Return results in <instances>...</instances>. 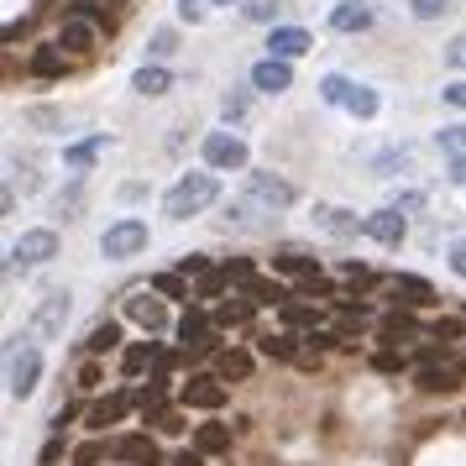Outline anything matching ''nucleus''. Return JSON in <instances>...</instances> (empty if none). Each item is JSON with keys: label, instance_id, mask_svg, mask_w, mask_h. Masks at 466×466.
Here are the masks:
<instances>
[{"label": "nucleus", "instance_id": "nucleus-1", "mask_svg": "<svg viewBox=\"0 0 466 466\" xmlns=\"http://www.w3.org/2000/svg\"><path fill=\"white\" fill-rule=\"evenodd\" d=\"M215 199H220V184H215V173H184V178H178V184L168 189L163 210H168V220H189V215L210 210Z\"/></svg>", "mask_w": 466, "mask_h": 466}, {"label": "nucleus", "instance_id": "nucleus-17", "mask_svg": "<svg viewBox=\"0 0 466 466\" xmlns=\"http://www.w3.org/2000/svg\"><path fill=\"white\" fill-rule=\"evenodd\" d=\"M131 403H137L131 393H106V399H100L95 409H89V420H85V424H89V430H106V424H116L121 414H127Z\"/></svg>", "mask_w": 466, "mask_h": 466}, {"label": "nucleus", "instance_id": "nucleus-15", "mask_svg": "<svg viewBox=\"0 0 466 466\" xmlns=\"http://www.w3.org/2000/svg\"><path fill=\"white\" fill-rule=\"evenodd\" d=\"M58 47H68V53H89V47H95V22H89V16H64V26H58Z\"/></svg>", "mask_w": 466, "mask_h": 466}, {"label": "nucleus", "instance_id": "nucleus-55", "mask_svg": "<svg viewBox=\"0 0 466 466\" xmlns=\"http://www.w3.org/2000/svg\"><path fill=\"white\" fill-rule=\"evenodd\" d=\"M445 100H451L456 110H466V85H445Z\"/></svg>", "mask_w": 466, "mask_h": 466}, {"label": "nucleus", "instance_id": "nucleus-49", "mask_svg": "<svg viewBox=\"0 0 466 466\" xmlns=\"http://www.w3.org/2000/svg\"><path fill=\"white\" fill-rule=\"evenodd\" d=\"M445 58H451V68H466V32H461L451 47H445Z\"/></svg>", "mask_w": 466, "mask_h": 466}, {"label": "nucleus", "instance_id": "nucleus-52", "mask_svg": "<svg viewBox=\"0 0 466 466\" xmlns=\"http://www.w3.org/2000/svg\"><path fill=\"white\" fill-rule=\"evenodd\" d=\"M226 116L241 121V116H247V95H226Z\"/></svg>", "mask_w": 466, "mask_h": 466}, {"label": "nucleus", "instance_id": "nucleus-25", "mask_svg": "<svg viewBox=\"0 0 466 466\" xmlns=\"http://www.w3.org/2000/svg\"><path fill=\"white\" fill-rule=\"evenodd\" d=\"M137 409H142V414H147L152 424L163 420V414H168V393H163V382H152V388H142V393H137Z\"/></svg>", "mask_w": 466, "mask_h": 466}, {"label": "nucleus", "instance_id": "nucleus-60", "mask_svg": "<svg viewBox=\"0 0 466 466\" xmlns=\"http://www.w3.org/2000/svg\"><path fill=\"white\" fill-rule=\"evenodd\" d=\"M456 372H461V378H466V357H461V367H456Z\"/></svg>", "mask_w": 466, "mask_h": 466}, {"label": "nucleus", "instance_id": "nucleus-42", "mask_svg": "<svg viewBox=\"0 0 466 466\" xmlns=\"http://www.w3.org/2000/svg\"><path fill=\"white\" fill-rule=\"evenodd\" d=\"M409 11H414L420 22H435V16H445V11H451V0H409Z\"/></svg>", "mask_w": 466, "mask_h": 466}, {"label": "nucleus", "instance_id": "nucleus-58", "mask_svg": "<svg viewBox=\"0 0 466 466\" xmlns=\"http://www.w3.org/2000/svg\"><path fill=\"white\" fill-rule=\"evenodd\" d=\"M58 456H64V445H58V441H47V445H43V466H53Z\"/></svg>", "mask_w": 466, "mask_h": 466}, {"label": "nucleus", "instance_id": "nucleus-37", "mask_svg": "<svg viewBox=\"0 0 466 466\" xmlns=\"http://www.w3.org/2000/svg\"><path fill=\"white\" fill-rule=\"evenodd\" d=\"M173 47H178V37H173V26H157V32H152V43H147L152 64H157V58H168Z\"/></svg>", "mask_w": 466, "mask_h": 466}, {"label": "nucleus", "instance_id": "nucleus-47", "mask_svg": "<svg viewBox=\"0 0 466 466\" xmlns=\"http://www.w3.org/2000/svg\"><path fill=\"white\" fill-rule=\"evenodd\" d=\"M74 461H79V466H100V461H106V445H100V441L79 445V456H74Z\"/></svg>", "mask_w": 466, "mask_h": 466}, {"label": "nucleus", "instance_id": "nucleus-39", "mask_svg": "<svg viewBox=\"0 0 466 466\" xmlns=\"http://www.w3.org/2000/svg\"><path fill=\"white\" fill-rule=\"evenodd\" d=\"M252 304H289V289H278V283H252Z\"/></svg>", "mask_w": 466, "mask_h": 466}, {"label": "nucleus", "instance_id": "nucleus-13", "mask_svg": "<svg viewBox=\"0 0 466 466\" xmlns=\"http://www.w3.org/2000/svg\"><path fill=\"white\" fill-rule=\"evenodd\" d=\"M178 399L189 403V409H220V403H226V382H215V378H189Z\"/></svg>", "mask_w": 466, "mask_h": 466}, {"label": "nucleus", "instance_id": "nucleus-48", "mask_svg": "<svg viewBox=\"0 0 466 466\" xmlns=\"http://www.w3.org/2000/svg\"><path fill=\"white\" fill-rule=\"evenodd\" d=\"M226 273H231V283H252V262H247V257H231Z\"/></svg>", "mask_w": 466, "mask_h": 466}, {"label": "nucleus", "instance_id": "nucleus-21", "mask_svg": "<svg viewBox=\"0 0 466 466\" xmlns=\"http://www.w3.org/2000/svg\"><path fill=\"white\" fill-rule=\"evenodd\" d=\"M178 340H184V351H189V346H205V340H210V319L199 315V309H189V315L178 319Z\"/></svg>", "mask_w": 466, "mask_h": 466}, {"label": "nucleus", "instance_id": "nucleus-7", "mask_svg": "<svg viewBox=\"0 0 466 466\" xmlns=\"http://www.w3.org/2000/svg\"><path fill=\"white\" fill-rule=\"evenodd\" d=\"M205 163L210 168H226V173L247 168V142L231 137V131H215V137H205Z\"/></svg>", "mask_w": 466, "mask_h": 466}, {"label": "nucleus", "instance_id": "nucleus-31", "mask_svg": "<svg viewBox=\"0 0 466 466\" xmlns=\"http://www.w3.org/2000/svg\"><path fill=\"white\" fill-rule=\"evenodd\" d=\"M409 168V147H388V152H378V163H372V173H382V178H388V173H403Z\"/></svg>", "mask_w": 466, "mask_h": 466}, {"label": "nucleus", "instance_id": "nucleus-29", "mask_svg": "<svg viewBox=\"0 0 466 466\" xmlns=\"http://www.w3.org/2000/svg\"><path fill=\"white\" fill-rule=\"evenodd\" d=\"M220 378H231V382L252 378V357H247V351H226V357H220Z\"/></svg>", "mask_w": 466, "mask_h": 466}, {"label": "nucleus", "instance_id": "nucleus-41", "mask_svg": "<svg viewBox=\"0 0 466 466\" xmlns=\"http://www.w3.org/2000/svg\"><path fill=\"white\" fill-rule=\"evenodd\" d=\"M294 294H304V299H336V283H325V278H304V283H299Z\"/></svg>", "mask_w": 466, "mask_h": 466}, {"label": "nucleus", "instance_id": "nucleus-33", "mask_svg": "<svg viewBox=\"0 0 466 466\" xmlns=\"http://www.w3.org/2000/svg\"><path fill=\"white\" fill-rule=\"evenodd\" d=\"M319 89H325V100H330V106H346V95H351V79H340V74H325V79H319Z\"/></svg>", "mask_w": 466, "mask_h": 466}, {"label": "nucleus", "instance_id": "nucleus-54", "mask_svg": "<svg viewBox=\"0 0 466 466\" xmlns=\"http://www.w3.org/2000/svg\"><path fill=\"white\" fill-rule=\"evenodd\" d=\"M445 178H451V184H466V157H451V163H445Z\"/></svg>", "mask_w": 466, "mask_h": 466}, {"label": "nucleus", "instance_id": "nucleus-56", "mask_svg": "<svg viewBox=\"0 0 466 466\" xmlns=\"http://www.w3.org/2000/svg\"><path fill=\"white\" fill-rule=\"evenodd\" d=\"M152 367H157V378H168V372H173V351H157V357H152Z\"/></svg>", "mask_w": 466, "mask_h": 466}, {"label": "nucleus", "instance_id": "nucleus-23", "mask_svg": "<svg viewBox=\"0 0 466 466\" xmlns=\"http://www.w3.org/2000/svg\"><path fill=\"white\" fill-rule=\"evenodd\" d=\"M319 319L325 315H319L315 299H309V304H283V325H294V330H315Z\"/></svg>", "mask_w": 466, "mask_h": 466}, {"label": "nucleus", "instance_id": "nucleus-51", "mask_svg": "<svg viewBox=\"0 0 466 466\" xmlns=\"http://www.w3.org/2000/svg\"><path fill=\"white\" fill-rule=\"evenodd\" d=\"M451 273L466 278V241H456V247H451Z\"/></svg>", "mask_w": 466, "mask_h": 466}, {"label": "nucleus", "instance_id": "nucleus-40", "mask_svg": "<svg viewBox=\"0 0 466 466\" xmlns=\"http://www.w3.org/2000/svg\"><path fill=\"white\" fill-rule=\"evenodd\" d=\"M441 152H451V157H466V127H445V131H441Z\"/></svg>", "mask_w": 466, "mask_h": 466}, {"label": "nucleus", "instance_id": "nucleus-3", "mask_svg": "<svg viewBox=\"0 0 466 466\" xmlns=\"http://www.w3.org/2000/svg\"><path fill=\"white\" fill-rule=\"evenodd\" d=\"M68 294L64 289H53V294H43V304L32 309V319H26V336H37V340H53V336H64V325H68Z\"/></svg>", "mask_w": 466, "mask_h": 466}, {"label": "nucleus", "instance_id": "nucleus-50", "mask_svg": "<svg viewBox=\"0 0 466 466\" xmlns=\"http://www.w3.org/2000/svg\"><path fill=\"white\" fill-rule=\"evenodd\" d=\"M178 16H184V22H199V16H205V0H178Z\"/></svg>", "mask_w": 466, "mask_h": 466}, {"label": "nucleus", "instance_id": "nucleus-26", "mask_svg": "<svg viewBox=\"0 0 466 466\" xmlns=\"http://www.w3.org/2000/svg\"><path fill=\"white\" fill-rule=\"evenodd\" d=\"M194 445H199L205 456H215V451H226V445H231V430H226V424H199Z\"/></svg>", "mask_w": 466, "mask_h": 466}, {"label": "nucleus", "instance_id": "nucleus-18", "mask_svg": "<svg viewBox=\"0 0 466 466\" xmlns=\"http://www.w3.org/2000/svg\"><path fill=\"white\" fill-rule=\"evenodd\" d=\"M330 26H336V32H367V26H372V11H367L361 0H340L336 11H330Z\"/></svg>", "mask_w": 466, "mask_h": 466}, {"label": "nucleus", "instance_id": "nucleus-14", "mask_svg": "<svg viewBox=\"0 0 466 466\" xmlns=\"http://www.w3.org/2000/svg\"><path fill=\"white\" fill-rule=\"evenodd\" d=\"M110 451L131 466H157V441H152V435H121Z\"/></svg>", "mask_w": 466, "mask_h": 466}, {"label": "nucleus", "instance_id": "nucleus-12", "mask_svg": "<svg viewBox=\"0 0 466 466\" xmlns=\"http://www.w3.org/2000/svg\"><path fill=\"white\" fill-rule=\"evenodd\" d=\"M309 43H315V37H309L304 26H273V32H268V53H273V58H299V53H309Z\"/></svg>", "mask_w": 466, "mask_h": 466}, {"label": "nucleus", "instance_id": "nucleus-27", "mask_svg": "<svg viewBox=\"0 0 466 466\" xmlns=\"http://www.w3.org/2000/svg\"><path fill=\"white\" fill-rule=\"evenodd\" d=\"M32 74H43V79H53V74H64V47H37V58H32Z\"/></svg>", "mask_w": 466, "mask_h": 466}, {"label": "nucleus", "instance_id": "nucleus-10", "mask_svg": "<svg viewBox=\"0 0 466 466\" xmlns=\"http://www.w3.org/2000/svg\"><path fill=\"white\" fill-rule=\"evenodd\" d=\"M309 215H315V226H319V231H325V236H340V241H351V236L367 231V220H357V215H351V210H340V205H315Z\"/></svg>", "mask_w": 466, "mask_h": 466}, {"label": "nucleus", "instance_id": "nucleus-34", "mask_svg": "<svg viewBox=\"0 0 466 466\" xmlns=\"http://www.w3.org/2000/svg\"><path fill=\"white\" fill-rule=\"evenodd\" d=\"M257 346H262V357H278V361H289V357H299V346L289 336H262L257 340Z\"/></svg>", "mask_w": 466, "mask_h": 466}, {"label": "nucleus", "instance_id": "nucleus-9", "mask_svg": "<svg viewBox=\"0 0 466 466\" xmlns=\"http://www.w3.org/2000/svg\"><path fill=\"white\" fill-rule=\"evenodd\" d=\"M367 236L382 241V247H399L403 236H409V215H403L399 205H382V210L367 215Z\"/></svg>", "mask_w": 466, "mask_h": 466}, {"label": "nucleus", "instance_id": "nucleus-53", "mask_svg": "<svg viewBox=\"0 0 466 466\" xmlns=\"http://www.w3.org/2000/svg\"><path fill=\"white\" fill-rule=\"evenodd\" d=\"M79 388H100V361H85V372H79Z\"/></svg>", "mask_w": 466, "mask_h": 466}, {"label": "nucleus", "instance_id": "nucleus-19", "mask_svg": "<svg viewBox=\"0 0 466 466\" xmlns=\"http://www.w3.org/2000/svg\"><path fill=\"white\" fill-rule=\"evenodd\" d=\"M131 85H137V95H168V89H173V74H168L163 64H142Z\"/></svg>", "mask_w": 466, "mask_h": 466}, {"label": "nucleus", "instance_id": "nucleus-57", "mask_svg": "<svg viewBox=\"0 0 466 466\" xmlns=\"http://www.w3.org/2000/svg\"><path fill=\"white\" fill-rule=\"evenodd\" d=\"M157 430H163V435H178V430H184V420H178V414H163V420H157Z\"/></svg>", "mask_w": 466, "mask_h": 466}, {"label": "nucleus", "instance_id": "nucleus-43", "mask_svg": "<svg viewBox=\"0 0 466 466\" xmlns=\"http://www.w3.org/2000/svg\"><path fill=\"white\" fill-rule=\"evenodd\" d=\"M278 5H283V0H247L241 11H247L252 22H278Z\"/></svg>", "mask_w": 466, "mask_h": 466}, {"label": "nucleus", "instance_id": "nucleus-36", "mask_svg": "<svg viewBox=\"0 0 466 466\" xmlns=\"http://www.w3.org/2000/svg\"><path fill=\"white\" fill-rule=\"evenodd\" d=\"M116 340H121V325H95V336H89V351H95V357H100V351H110V346H116Z\"/></svg>", "mask_w": 466, "mask_h": 466}, {"label": "nucleus", "instance_id": "nucleus-45", "mask_svg": "<svg viewBox=\"0 0 466 466\" xmlns=\"http://www.w3.org/2000/svg\"><path fill=\"white\" fill-rule=\"evenodd\" d=\"M79 205H85V189H79V184H68V189L58 194V215H79Z\"/></svg>", "mask_w": 466, "mask_h": 466}, {"label": "nucleus", "instance_id": "nucleus-6", "mask_svg": "<svg viewBox=\"0 0 466 466\" xmlns=\"http://www.w3.org/2000/svg\"><path fill=\"white\" fill-rule=\"evenodd\" d=\"M58 252V236L53 231H22V241H11V268H37V262H53Z\"/></svg>", "mask_w": 466, "mask_h": 466}, {"label": "nucleus", "instance_id": "nucleus-35", "mask_svg": "<svg viewBox=\"0 0 466 466\" xmlns=\"http://www.w3.org/2000/svg\"><path fill=\"white\" fill-rule=\"evenodd\" d=\"M226 283H231V273H226V268H210V273L199 278V289H194V294H199V299H215V294H226Z\"/></svg>", "mask_w": 466, "mask_h": 466}, {"label": "nucleus", "instance_id": "nucleus-11", "mask_svg": "<svg viewBox=\"0 0 466 466\" xmlns=\"http://www.w3.org/2000/svg\"><path fill=\"white\" fill-rule=\"evenodd\" d=\"M252 85L262 89V95H283V89L294 85V68H289V58H273V53H268V58L252 68Z\"/></svg>", "mask_w": 466, "mask_h": 466}, {"label": "nucleus", "instance_id": "nucleus-5", "mask_svg": "<svg viewBox=\"0 0 466 466\" xmlns=\"http://www.w3.org/2000/svg\"><path fill=\"white\" fill-rule=\"evenodd\" d=\"M100 252H106L110 262H127V257L147 252V226H142V220H116V226H106Z\"/></svg>", "mask_w": 466, "mask_h": 466}, {"label": "nucleus", "instance_id": "nucleus-28", "mask_svg": "<svg viewBox=\"0 0 466 466\" xmlns=\"http://www.w3.org/2000/svg\"><path fill=\"white\" fill-rule=\"evenodd\" d=\"M346 110H351L357 121H367V116H378V95H372L367 85H357L351 95H346Z\"/></svg>", "mask_w": 466, "mask_h": 466}, {"label": "nucleus", "instance_id": "nucleus-32", "mask_svg": "<svg viewBox=\"0 0 466 466\" xmlns=\"http://www.w3.org/2000/svg\"><path fill=\"white\" fill-rule=\"evenodd\" d=\"M152 294H163V299H189V289H184V273H157V278H152Z\"/></svg>", "mask_w": 466, "mask_h": 466}, {"label": "nucleus", "instance_id": "nucleus-61", "mask_svg": "<svg viewBox=\"0 0 466 466\" xmlns=\"http://www.w3.org/2000/svg\"><path fill=\"white\" fill-rule=\"evenodd\" d=\"M220 5H231V0H220Z\"/></svg>", "mask_w": 466, "mask_h": 466}, {"label": "nucleus", "instance_id": "nucleus-30", "mask_svg": "<svg viewBox=\"0 0 466 466\" xmlns=\"http://www.w3.org/2000/svg\"><path fill=\"white\" fill-rule=\"evenodd\" d=\"M273 268H278V273H299V278H315V262H309V257H304V252H278V257H273Z\"/></svg>", "mask_w": 466, "mask_h": 466}, {"label": "nucleus", "instance_id": "nucleus-44", "mask_svg": "<svg viewBox=\"0 0 466 466\" xmlns=\"http://www.w3.org/2000/svg\"><path fill=\"white\" fill-rule=\"evenodd\" d=\"M247 315H252V304H220L215 309V325H241Z\"/></svg>", "mask_w": 466, "mask_h": 466}, {"label": "nucleus", "instance_id": "nucleus-46", "mask_svg": "<svg viewBox=\"0 0 466 466\" xmlns=\"http://www.w3.org/2000/svg\"><path fill=\"white\" fill-rule=\"evenodd\" d=\"M424 336H435V340L445 346V340H456V336H461V325H456V319H435V325H430Z\"/></svg>", "mask_w": 466, "mask_h": 466}, {"label": "nucleus", "instance_id": "nucleus-8", "mask_svg": "<svg viewBox=\"0 0 466 466\" xmlns=\"http://www.w3.org/2000/svg\"><path fill=\"white\" fill-rule=\"evenodd\" d=\"M127 319L131 325H142V330H168V304H163V294L137 289V294L127 299Z\"/></svg>", "mask_w": 466, "mask_h": 466}, {"label": "nucleus", "instance_id": "nucleus-38", "mask_svg": "<svg viewBox=\"0 0 466 466\" xmlns=\"http://www.w3.org/2000/svg\"><path fill=\"white\" fill-rule=\"evenodd\" d=\"M152 357H157V351H152V346H131L127 357H121V372H127V378H137V372H142V367H147Z\"/></svg>", "mask_w": 466, "mask_h": 466}, {"label": "nucleus", "instance_id": "nucleus-2", "mask_svg": "<svg viewBox=\"0 0 466 466\" xmlns=\"http://www.w3.org/2000/svg\"><path fill=\"white\" fill-rule=\"evenodd\" d=\"M37 378H43V351L22 340V346H11L5 351V393L11 399H32L37 393Z\"/></svg>", "mask_w": 466, "mask_h": 466}, {"label": "nucleus", "instance_id": "nucleus-20", "mask_svg": "<svg viewBox=\"0 0 466 466\" xmlns=\"http://www.w3.org/2000/svg\"><path fill=\"white\" fill-rule=\"evenodd\" d=\"M393 294L403 299V304H435V289H430V283H424V278H414V273H399L393 278Z\"/></svg>", "mask_w": 466, "mask_h": 466}, {"label": "nucleus", "instance_id": "nucleus-24", "mask_svg": "<svg viewBox=\"0 0 466 466\" xmlns=\"http://www.w3.org/2000/svg\"><path fill=\"white\" fill-rule=\"evenodd\" d=\"M461 382V372H451V367H420V388L424 393H451Z\"/></svg>", "mask_w": 466, "mask_h": 466}, {"label": "nucleus", "instance_id": "nucleus-59", "mask_svg": "<svg viewBox=\"0 0 466 466\" xmlns=\"http://www.w3.org/2000/svg\"><path fill=\"white\" fill-rule=\"evenodd\" d=\"M173 466H205V456H199V451H184V456H178Z\"/></svg>", "mask_w": 466, "mask_h": 466}, {"label": "nucleus", "instance_id": "nucleus-22", "mask_svg": "<svg viewBox=\"0 0 466 466\" xmlns=\"http://www.w3.org/2000/svg\"><path fill=\"white\" fill-rule=\"evenodd\" d=\"M100 152H106V137H85V142H74V147L64 152V163H68V168H89Z\"/></svg>", "mask_w": 466, "mask_h": 466}, {"label": "nucleus", "instance_id": "nucleus-4", "mask_svg": "<svg viewBox=\"0 0 466 466\" xmlns=\"http://www.w3.org/2000/svg\"><path fill=\"white\" fill-rule=\"evenodd\" d=\"M247 199L278 215V210H289V205H294V184H289V178H278V173L252 168V173H247Z\"/></svg>", "mask_w": 466, "mask_h": 466}, {"label": "nucleus", "instance_id": "nucleus-16", "mask_svg": "<svg viewBox=\"0 0 466 466\" xmlns=\"http://www.w3.org/2000/svg\"><path fill=\"white\" fill-rule=\"evenodd\" d=\"M414 336H420V325H414V315H403V309H399V315H388V319L378 325L382 351H399L403 340H414Z\"/></svg>", "mask_w": 466, "mask_h": 466}]
</instances>
